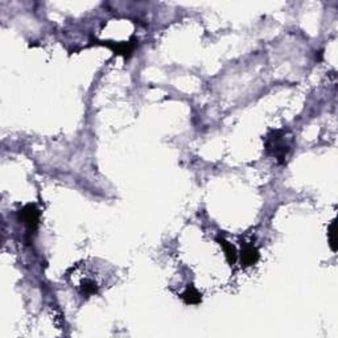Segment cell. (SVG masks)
<instances>
[{
	"label": "cell",
	"instance_id": "cell-4",
	"mask_svg": "<svg viewBox=\"0 0 338 338\" xmlns=\"http://www.w3.org/2000/svg\"><path fill=\"white\" fill-rule=\"evenodd\" d=\"M259 260V251L252 243H243L242 247V264L244 267L254 266Z\"/></svg>",
	"mask_w": 338,
	"mask_h": 338
},
{
	"label": "cell",
	"instance_id": "cell-7",
	"mask_svg": "<svg viewBox=\"0 0 338 338\" xmlns=\"http://www.w3.org/2000/svg\"><path fill=\"white\" fill-rule=\"evenodd\" d=\"M80 292H81L82 296H92V294H98V286L94 280L92 279H84L81 282V286H80Z\"/></svg>",
	"mask_w": 338,
	"mask_h": 338
},
{
	"label": "cell",
	"instance_id": "cell-6",
	"mask_svg": "<svg viewBox=\"0 0 338 338\" xmlns=\"http://www.w3.org/2000/svg\"><path fill=\"white\" fill-rule=\"evenodd\" d=\"M218 242H220V247L224 248V255H226V259L230 264H234L236 262V258H238V252H236V247L232 246V243L228 242L224 238H218Z\"/></svg>",
	"mask_w": 338,
	"mask_h": 338
},
{
	"label": "cell",
	"instance_id": "cell-8",
	"mask_svg": "<svg viewBox=\"0 0 338 338\" xmlns=\"http://www.w3.org/2000/svg\"><path fill=\"white\" fill-rule=\"evenodd\" d=\"M328 239H329V246L332 251H337V220H333L328 228Z\"/></svg>",
	"mask_w": 338,
	"mask_h": 338
},
{
	"label": "cell",
	"instance_id": "cell-3",
	"mask_svg": "<svg viewBox=\"0 0 338 338\" xmlns=\"http://www.w3.org/2000/svg\"><path fill=\"white\" fill-rule=\"evenodd\" d=\"M103 45H106L110 49H112L115 54L124 56L126 58L132 54L134 49H135L136 42L135 41H127V42H112V41H103Z\"/></svg>",
	"mask_w": 338,
	"mask_h": 338
},
{
	"label": "cell",
	"instance_id": "cell-5",
	"mask_svg": "<svg viewBox=\"0 0 338 338\" xmlns=\"http://www.w3.org/2000/svg\"><path fill=\"white\" fill-rule=\"evenodd\" d=\"M181 298H182L185 304L188 305H197L202 302V296H201V294H200L198 290H196L193 286H189V287L186 288V290H185L184 294H181Z\"/></svg>",
	"mask_w": 338,
	"mask_h": 338
},
{
	"label": "cell",
	"instance_id": "cell-1",
	"mask_svg": "<svg viewBox=\"0 0 338 338\" xmlns=\"http://www.w3.org/2000/svg\"><path fill=\"white\" fill-rule=\"evenodd\" d=\"M286 138H284L283 131H275L272 132L271 136L267 138V142H266V147H267V151L274 156V158L280 162V164H284L286 162V158H287L288 154L290 151V144L286 142Z\"/></svg>",
	"mask_w": 338,
	"mask_h": 338
},
{
	"label": "cell",
	"instance_id": "cell-2",
	"mask_svg": "<svg viewBox=\"0 0 338 338\" xmlns=\"http://www.w3.org/2000/svg\"><path fill=\"white\" fill-rule=\"evenodd\" d=\"M18 218L28 228V234H34L38 226V220H40V210L37 209L34 204H30L20 210Z\"/></svg>",
	"mask_w": 338,
	"mask_h": 338
}]
</instances>
